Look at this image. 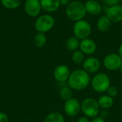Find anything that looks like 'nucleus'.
Instances as JSON below:
<instances>
[{"label":"nucleus","instance_id":"obj_1","mask_svg":"<svg viewBox=\"0 0 122 122\" xmlns=\"http://www.w3.org/2000/svg\"><path fill=\"white\" fill-rule=\"evenodd\" d=\"M91 84V77L89 73L83 69L72 71L67 80L68 86L75 91H82L86 89Z\"/></svg>","mask_w":122,"mask_h":122},{"label":"nucleus","instance_id":"obj_2","mask_svg":"<svg viewBox=\"0 0 122 122\" xmlns=\"http://www.w3.org/2000/svg\"><path fill=\"white\" fill-rule=\"evenodd\" d=\"M66 16L73 21L84 19L86 14L84 4L79 1H71L66 7Z\"/></svg>","mask_w":122,"mask_h":122},{"label":"nucleus","instance_id":"obj_3","mask_svg":"<svg viewBox=\"0 0 122 122\" xmlns=\"http://www.w3.org/2000/svg\"><path fill=\"white\" fill-rule=\"evenodd\" d=\"M91 85L96 92L104 93L111 86V79L106 73H97L91 79Z\"/></svg>","mask_w":122,"mask_h":122},{"label":"nucleus","instance_id":"obj_4","mask_svg":"<svg viewBox=\"0 0 122 122\" xmlns=\"http://www.w3.org/2000/svg\"><path fill=\"white\" fill-rule=\"evenodd\" d=\"M81 111L88 118L98 117L100 113V107L97 99L92 97L85 98L81 103Z\"/></svg>","mask_w":122,"mask_h":122},{"label":"nucleus","instance_id":"obj_5","mask_svg":"<svg viewBox=\"0 0 122 122\" xmlns=\"http://www.w3.org/2000/svg\"><path fill=\"white\" fill-rule=\"evenodd\" d=\"M73 33L75 37L81 40L89 38L92 33V26L84 19L77 21L73 26Z\"/></svg>","mask_w":122,"mask_h":122},{"label":"nucleus","instance_id":"obj_6","mask_svg":"<svg viewBox=\"0 0 122 122\" xmlns=\"http://www.w3.org/2000/svg\"><path fill=\"white\" fill-rule=\"evenodd\" d=\"M54 23L55 20L52 16L49 14H44L36 19L34 26L38 32L45 34L54 27Z\"/></svg>","mask_w":122,"mask_h":122},{"label":"nucleus","instance_id":"obj_7","mask_svg":"<svg viewBox=\"0 0 122 122\" xmlns=\"http://www.w3.org/2000/svg\"><path fill=\"white\" fill-rule=\"evenodd\" d=\"M104 66L109 71H117L120 69L122 59L119 54L111 53L107 54L103 60Z\"/></svg>","mask_w":122,"mask_h":122},{"label":"nucleus","instance_id":"obj_8","mask_svg":"<svg viewBox=\"0 0 122 122\" xmlns=\"http://www.w3.org/2000/svg\"><path fill=\"white\" fill-rule=\"evenodd\" d=\"M64 110L67 116L74 117L81 112V103L77 99L72 97L65 101L64 104Z\"/></svg>","mask_w":122,"mask_h":122},{"label":"nucleus","instance_id":"obj_9","mask_svg":"<svg viewBox=\"0 0 122 122\" xmlns=\"http://www.w3.org/2000/svg\"><path fill=\"white\" fill-rule=\"evenodd\" d=\"M40 0H26L24 3V11L31 17L37 16L41 12Z\"/></svg>","mask_w":122,"mask_h":122},{"label":"nucleus","instance_id":"obj_10","mask_svg":"<svg viewBox=\"0 0 122 122\" xmlns=\"http://www.w3.org/2000/svg\"><path fill=\"white\" fill-rule=\"evenodd\" d=\"M82 66L83 69L89 74H95L99 70L101 67V62L99 59L94 56H90L85 59L82 64Z\"/></svg>","mask_w":122,"mask_h":122},{"label":"nucleus","instance_id":"obj_11","mask_svg":"<svg viewBox=\"0 0 122 122\" xmlns=\"http://www.w3.org/2000/svg\"><path fill=\"white\" fill-rule=\"evenodd\" d=\"M71 71L69 68L64 64L57 66L54 71V77L55 80L59 83H64L67 81Z\"/></svg>","mask_w":122,"mask_h":122},{"label":"nucleus","instance_id":"obj_12","mask_svg":"<svg viewBox=\"0 0 122 122\" xmlns=\"http://www.w3.org/2000/svg\"><path fill=\"white\" fill-rule=\"evenodd\" d=\"M106 15L112 22H121L122 21V6L117 4L109 6L106 11Z\"/></svg>","mask_w":122,"mask_h":122},{"label":"nucleus","instance_id":"obj_13","mask_svg":"<svg viewBox=\"0 0 122 122\" xmlns=\"http://www.w3.org/2000/svg\"><path fill=\"white\" fill-rule=\"evenodd\" d=\"M79 49L84 54L92 55L97 51V44L92 39L86 38L80 41Z\"/></svg>","mask_w":122,"mask_h":122},{"label":"nucleus","instance_id":"obj_14","mask_svg":"<svg viewBox=\"0 0 122 122\" xmlns=\"http://www.w3.org/2000/svg\"><path fill=\"white\" fill-rule=\"evenodd\" d=\"M86 13L92 15H98L102 11L101 4L97 0H88L84 4Z\"/></svg>","mask_w":122,"mask_h":122},{"label":"nucleus","instance_id":"obj_15","mask_svg":"<svg viewBox=\"0 0 122 122\" xmlns=\"http://www.w3.org/2000/svg\"><path fill=\"white\" fill-rule=\"evenodd\" d=\"M41 9L48 13L56 11L60 6L59 0H40Z\"/></svg>","mask_w":122,"mask_h":122},{"label":"nucleus","instance_id":"obj_16","mask_svg":"<svg viewBox=\"0 0 122 122\" xmlns=\"http://www.w3.org/2000/svg\"><path fill=\"white\" fill-rule=\"evenodd\" d=\"M98 104L99 105L100 109H104V110H108L109 109L112 108L114 104V99L109 96L108 94H104L101 96L98 100Z\"/></svg>","mask_w":122,"mask_h":122},{"label":"nucleus","instance_id":"obj_17","mask_svg":"<svg viewBox=\"0 0 122 122\" xmlns=\"http://www.w3.org/2000/svg\"><path fill=\"white\" fill-rule=\"evenodd\" d=\"M112 21L107 16V15H104L100 16L97 22V28L99 31L102 32H105L108 31L111 26Z\"/></svg>","mask_w":122,"mask_h":122},{"label":"nucleus","instance_id":"obj_18","mask_svg":"<svg viewBox=\"0 0 122 122\" xmlns=\"http://www.w3.org/2000/svg\"><path fill=\"white\" fill-rule=\"evenodd\" d=\"M79 44H80L79 39L74 36L69 37L66 40L65 45H66V48L69 51H76L78 48H79Z\"/></svg>","mask_w":122,"mask_h":122},{"label":"nucleus","instance_id":"obj_19","mask_svg":"<svg viewBox=\"0 0 122 122\" xmlns=\"http://www.w3.org/2000/svg\"><path fill=\"white\" fill-rule=\"evenodd\" d=\"M44 122H65V119L61 113L54 112L49 114L45 117Z\"/></svg>","mask_w":122,"mask_h":122},{"label":"nucleus","instance_id":"obj_20","mask_svg":"<svg viewBox=\"0 0 122 122\" xmlns=\"http://www.w3.org/2000/svg\"><path fill=\"white\" fill-rule=\"evenodd\" d=\"M46 36L45 34L38 32L35 35V36L34 38V43L36 47H38V48L43 47L46 44Z\"/></svg>","mask_w":122,"mask_h":122},{"label":"nucleus","instance_id":"obj_21","mask_svg":"<svg viewBox=\"0 0 122 122\" xmlns=\"http://www.w3.org/2000/svg\"><path fill=\"white\" fill-rule=\"evenodd\" d=\"M71 60L76 64H81L85 60V54L80 50L74 51L71 55Z\"/></svg>","mask_w":122,"mask_h":122},{"label":"nucleus","instance_id":"obj_22","mask_svg":"<svg viewBox=\"0 0 122 122\" xmlns=\"http://www.w3.org/2000/svg\"><path fill=\"white\" fill-rule=\"evenodd\" d=\"M1 4L6 9H15L21 4V0H1Z\"/></svg>","mask_w":122,"mask_h":122},{"label":"nucleus","instance_id":"obj_23","mask_svg":"<svg viewBox=\"0 0 122 122\" xmlns=\"http://www.w3.org/2000/svg\"><path fill=\"white\" fill-rule=\"evenodd\" d=\"M72 89L68 85L62 87L59 91V96L64 101L72 98Z\"/></svg>","mask_w":122,"mask_h":122},{"label":"nucleus","instance_id":"obj_24","mask_svg":"<svg viewBox=\"0 0 122 122\" xmlns=\"http://www.w3.org/2000/svg\"><path fill=\"white\" fill-rule=\"evenodd\" d=\"M106 92L107 93V94H108L109 96H110V97H112V98H114V97H117V96L118 95L119 91H118V89L117 88V86H112V85H111V86L108 88V89L107 90Z\"/></svg>","mask_w":122,"mask_h":122},{"label":"nucleus","instance_id":"obj_25","mask_svg":"<svg viewBox=\"0 0 122 122\" xmlns=\"http://www.w3.org/2000/svg\"><path fill=\"white\" fill-rule=\"evenodd\" d=\"M102 1L105 4H107L109 6L119 4V2L121 1V0H102Z\"/></svg>","mask_w":122,"mask_h":122},{"label":"nucleus","instance_id":"obj_26","mask_svg":"<svg viewBox=\"0 0 122 122\" xmlns=\"http://www.w3.org/2000/svg\"><path fill=\"white\" fill-rule=\"evenodd\" d=\"M8 117L5 113L0 112V122H8Z\"/></svg>","mask_w":122,"mask_h":122},{"label":"nucleus","instance_id":"obj_27","mask_svg":"<svg viewBox=\"0 0 122 122\" xmlns=\"http://www.w3.org/2000/svg\"><path fill=\"white\" fill-rule=\"evenodd\" d=\"M99 117H102V118H103V119H105V118H107V117H108V115H109V112H108V111L107 110H104V109H103V111H102V112H100V113H99Z\"/></svg>","mask_w":122,"mask_h":122},{"label":"nucleus","instance_id":"obj_28","mask_svg":"<svg viewBox=\"0 0 122 122\" xmlns=\"http://www.w3.org/2000/svg\"><path fill=\"white\" fill-rule=\"evenodd\" d=\"M90 122H105V119L100 117L99 116H98V117H96L93 118L92 120Z\"/></svg>","mask_w":122,"mask_h":122},{"label":"nucleus","instance_id":"obj_29","mask_svg":"<svg viewBox=\"0 0 122 122\" xmlns=\"http://www.w3.org/2000/svg\"><path fill=\"white\" fill-rule=\"evenodd\" d=\"M91 121L89 120V118L86 117H81L80 118L78 119L76 122H90Z\"/></svg>","mask_w":122,"mask_h":122},{"label":"nucleus","instance_id":"obj_30","mask_svg":"<svg viewBox=\"0 0 122 122\" xmlns=\"http://www.w3.org/2000/svg\"><path fill=\"white\" fill-rule=\"evenodd\" d=\"M59 1H60V4L64 6H67L71 2L70 0H59Z\"/></svg>","mask_w":122,"mask_h":122},{"label":"nucleus","instance_id":"obj_31","mask_svg":"<svg viewBox=\"0 0 122 122\" xmlns=\"http://www.w3.org/2000/svg\"><path fill=\"white\" fill-rule=\"evenodd\" d=\"M118 54H119V56H121V58L122 59V43L120 44V46L119 47V53Z\"/></svg>","mask_w":122,"mask_h":122},{"label":"nucleus","instance_id":"obj_32","mask_svg":"<svg viewBox=\"0 0 122 122\" xmlns=\"http://www.w3.org/2000/svg\"><path fill=\"white\" fill-rule=\"evenodd\" d=\"M119 70H120V72H121V74H122V66H121V67H120V69H119Z\"/></svg>","mask_w":122,"mask_h":122}]
</instances>
